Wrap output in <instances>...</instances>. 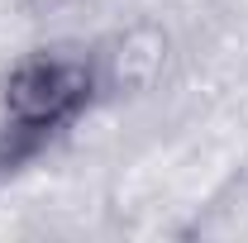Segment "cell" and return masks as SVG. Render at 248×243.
<instances>
[{"instance_id": "1", "label": "cell", "mask_w": 248, "mask_h": 243, "mask_svg": "<svg viewBox=\"0 0 248 243\" xmlns=\"http://www.w3.org/2000/svg\"><path fill=\"white\" fill-rule=\"evenodd\" d=\"M95 76L81 58L38 53L19 62L5 81V129H0V167H15L43 148L58 129L91 105Z\"/></svg>"}]
</instances>
